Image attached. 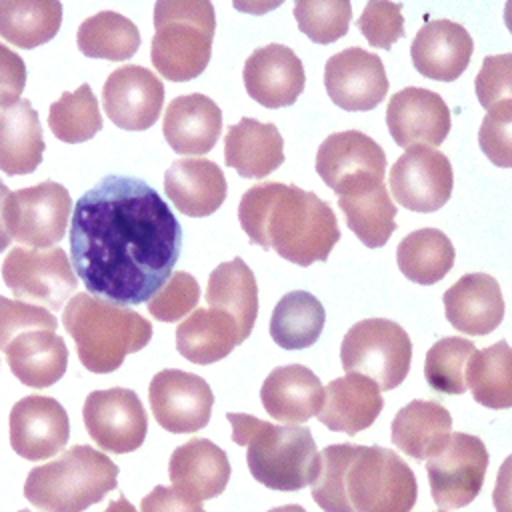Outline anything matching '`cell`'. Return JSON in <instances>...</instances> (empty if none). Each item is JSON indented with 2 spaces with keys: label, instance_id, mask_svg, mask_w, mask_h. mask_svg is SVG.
<instances>
[{
  "label": "cell",
  "instance_id": "e0dca14e",
  "mask_svg": "<svg viewBox=\"0 0 512 512\" xmlns=\"http://www.w3.org/2000/svg\"><path fill=\"white\" fill-rule=\"evenodd\" d=\"M164 104L162 80L142 66H120L104 82L102 108L112 124L122 130L150 128Z\"/></svg>",
  "mask_w": 512,
  "mask_h": 512
},
{
  "label": "cell",
  "instance_id": "d4e9b609",
  "mask_svg": "<svg viewBox=\"0 0 512 512\" xmlns=\"http://www.w3.org/2000/svg\"><path fill=\"white\" fill-rule=\"evenodd\" d=\"M382 408L384 400L376 382L362 374H346L326 386L316 418L332 432L354 436L372 426Z\"/></svg>",
  "mask_w": 512,
  "mask_h": 512
},
{
  "label": "cell",
  "instance_id": "7402d4cb",
  "mask_svg": "<svg viewBox=\"0 0 512 512\" xmlns=\"http://www.w3.org/2000/svg\"><path fill=\"white\" fill-rule=\"evenodd\" d=\"M472 52L474 42L466 28L446 18L426 22L410 46L414 68L436 82L456 80L468 68Z\"/></svg>",
  "mask_w": 512,
  "mask_h": 512
},
{
  "label": "cell",
  "instance_id": "db71d44e",
  "mask_svg": "<svg viewBox=\"0 0 512 512\" xmlns=\"http://www.w3.org/2000/svg\"><path fill=\"white\" fill-rule=\"evenodd\" d=\"M104 512H136V508H134L132 502H128L124 496H120V498L112 500V502L106 506Z\"/></svg>",
  "mask_w": 512,
  "mask_h": 512
},
{
  "label": "cell",
  "instance_id": "6da1fadb",
  "mask_svg": "<svg viewBox=\"0 0 512 512\" xmlns=\"http://www.w3.org/2000/svg\"><path fill=\"white\" fill-rule=\"evenodd\" d=\"M182 228L144 180L110 174L70 216V260L88 294L118 306L148 302L172 276Z\"/></svg>",
  "mask_w": 512,
  "mask_h": 512
},
{
  "label": "cell",
  "instance_id": "ba28073f",
  "mask_svg": "<svg viewBox=\"0 0 512 512\" xmlns=\"http://www.w3.org/2000/svg\"><path fill=\"white\" fill-rule=\"evenodd\" d=\"M346 492L354 512H410L418 484L394 450L360 446L346 474Z\"/></svg>",
  "mask_w": 512,
  "mask_h": 512
},
{
  "label": "cell",
  "instance_id": "44dd1931",
  "mask_svg": "<svg viewBox=\"0 0 512 512\" xmlns=\"http://www.w3.org/2000/svg\"><path fill=\"white\" fill-rule=\"evenodd\" d=\"M446 320L462 334L486 336L504 320L500 284L486 272H470L444 292Z\"/></svg>",
  "mask_w": 512,
  "mask_h": 512
},
{
  "label": "cell",
  "instance_id": "681fc988",
  "mask_svg": "<svg viewBox=\"0 0 512 512\" xmlns=\"http://www.w3.org/2000/svg\"><path fill=\"white\" fill-rule=\"evenodd\" d=\"M26 86V66L24 60L0 44V108H6L20 100V94Z\"/></svg>",
  "mask_w": 512,
  "mask_h": 512
},
{
  "label": "cell",
  "instance_id": "9c48e42d",
  "mask_svg": "<svg viewBox=\"0 0 512 512\" xmlns=\"http://www.w3.org/2000/svg\"><path fill=\"white\" fill-rule=\"evenodd\" d=\"M72 208L70 192L62 184L46 180L10 192L2 206V220L10 238L44 250L64 238Z\"/></svg>",
  "mask_w": 512,
  "mask_h": 512
},
{
  "label": "cell",
  "instance_id": "f1b7e54d",
  "mask_svg": "<svg viewBox=\"0 0 512 512\" xmlns=\"http://www.w3.org/2000/svg\"><path fill=\"white\" fill-rule=\"evenodd\" d=\"M10 372L30 388L56 384L68 366V348L52 330H26L6 346Z\"/></svg>",
  "mask_w": 512,
  "mask_h": 512
},
{
  "label": "cell",
  "instance_id": "74e56055",
  "mask_svg": "<svg viewBox=\"0 0 512 512\" xmlns=\"http://www.w3.org/2000/svg\"><path fill=\"white\" fill-rule=\"evenodd\" d=\"M60 24V2L0 0V36L18 48L32 50L52 40Z\"/></svg>",
  "mask_w": 512,
  "mask_h": 512
},
{
  "label": "cell",
  "instance_id": "816d5d0a",
  "mask_svg": "<svg viewBox=\"0 0 512 512\" xmlns=\"http://www.w3.org/2000/svg\"><path fill=\"white\" fill-rule=\"evenodd\" d=\"M492 504L496 512H512V454L498 468Z\"/></svg>",
  "mask_w": 512,
  "mask_h": 512
},
{
  "label": "cell",
  "instance_id": "8992f818",
  "mask_svg": "<svg viewBox=\"0 0 512 512\" xmlns=\"http://www.w3.org/2000/svg\"><path fill=\"white\" fill-rule=\"evenodd\" d=\"M154 28L150 58L166 80L188 82L204 72L216 30L214 6L208 0H158Z\"/></svg>",
  "mask_w": 512,
  "mask_h": 512
},
{
  "label": "cell",
  "instance_id": "7c38bea8",
  "mask_svg": "<svg viewBox=\"0 0 512 512\" xmlns=\"http://www.w3.org/2000/svg\"><path fill=\"white\" fill-rule=\"evenodd\" d=\"M316 172L338 196L384 182L386 154L368 134L334 132L316 152Z\"/></svg>",
  "mask_w": 512,
  "mask_h": 512
},
{
  "label": "cell",
  "instance_id": "5b68a950",
  "mask_svg": "<svg viewBox=\"0 0 512 512\" xmlns=\"http://www.w3.org/2000/svg\"><path fill=\"white\" fill-rule=\"evenodd\" d=\"M118 466L88 444H76L24 482L26 500L40 512H84L118 486Z\"/></svg>",
  "mask_w": 512,
  "mask_h": 512
},
{
  "label": "cell",
  "instance_id": "bcb514c9",
  "mask_svg": "<svg viewBox=\"0 0 512 512\" xmlns=\"http://www.w3.org/2000/svg\"><path fill=\"white\" fill-rule=\"evenodd\" d=\"M358 30L364 34L370 46L388 50L404 36L402 4L372 0L364 6L358 18Z\"/></svg>",
  "mask_w": 512,
  "mask_h": 512
},
{
  "label": "cell",
  "instance_id": "e575fe53",
  "mask_svg": "<svg viewBox=\"0 0 512 512\" xmlns=\"http://www.w3.org/2000/svg\"><path fill=\"white\" fill-rule=\"evenodd\" d=\"M326 312L306 290L284 294L270 316V336L284 350L310 348L324 330Z\"/></svg>",
  "mask_w": 512,
  "mask_h": 512
},
{
  "label": "cell",
  "instance_id": "11a10c76",
  "mask_svg": "<svg viewBox=\"0 0 512 512\" xmlns=\"http://www.w3.org/2000/svg\"><path fill=\"white\" fill-rule=\"evenodd\" d=\"M504 24H506L508 32L512 34V0H508L504 6Z\"/></svg>",
  "mask_w": 512,
  "mask_h": 512
},
{
  "label": "cell",
  "instance_id": "7dc6e473",
  "mask_svg": "<svg viewBox=\"0 0 512 512\" xmlns=\"http://www.w3.org/2000/svg\"><path fill=\"white\" fill-rule=\"evenodd\" d=\"M58 320L42 306L26 304L0 296V350L26 330H52L56 332Z\"/></svg>",
  "mask_w": 512,
  "mask_h": 512
},
{
  "label": "cell",
  "instance_id": "484cf974",
  "mask_svg": "<svg viewBox=\"0 0 512 512\" xmlns=\"http://www.w3.org/2000/svg\"><path fill=\"white\" fill-rule=\"evenodd\" d=\"M260 400L268 416L284 424H302L318 416L324 400L320 378L302 364L274 368L260 388Z\"/></svg>",
  "mask_w": 512,
  "mask_h": 512
},
{
  "label": "cell",
  "instance_id": "680465c9",
  "mask_svg": "<svg viewBox=\"0 0 512 512\" xmlns=\"http://www.w3.org/2000/svg\"><path fill=\"white\" fill-rule=\"evenodd\" d=\"M442 512H444V510H442Z\"/></svg>",
  "mask_w": 512,
  "mask_h": 512
},
{
  "label": "cell",
  "instance_id": "277c9868",
  "mask_svg": "<svg viewBox=\"0 0 512 512\" xmlns=\"http://www.w3.org/2000/svg\"><path fill=\"white\" fill-rule=\"evenodd\" d=\"M62 320L82 366L96 374L118 370L128 354L142 350L152 338V324L136 310L88 292L72 296Z\"/></svg>",
  "mask_w": 512,
  "mask_h": 512
},
{
  "label": "cell",
  "instance_id": "f6af8a7d",
  "mask_svg": "<svg viewBox=\"0 0 512 512\" xmlns=\"http://www.w3.org/2000/svg\"><path fill=\"white\" fill-rule=\"evenodd\" d=\"M478 144L494 166L512 168V100L488 108L478 130Z\"/></svg>",
  "mask_w": 512,
  "mask_h": 512
},
{
  "label": "cell",
  "instance_id": "d6986e66",
  "mask_svg": "<svg viewBox=\"0 0 512 512\" xmlns=\"http://www.w3.org/2000/svg\"><path fill=\"white\" fill-rule=\"evenodd\" d=\"M242 80L248 96L264 108L292 106L304 90L302 60L284 44L256 48L244 62Z\"/></svg>",
  "mask_w": 512,
  "mask_h": 512
},
{
  "label": "cell",
  "instance_id": "3957f363",
  "mask_svg": "<svg viewBox=\"0 0 512 512\" xmlns=\"http://www.w3.org/2000/svg\"><path fill=\"white\" fill-rule=\"evenodd\" d=\"M232 440L246 446V464L254 480L270 490L294 492L312 484L318 450L312 430L298 424H272L252 414L228 412Z\"/></svg>",
  "mask_w": 512,
  "mask_h": 512
},
{
  "label": "cell",
  "instance_id": "d6a6232c",
  "mask_svg": "<svg viewBox=\"0 0 512 512\" xmlns=\"http://www.w3.org/2000/svg\"><path fill=\"white\" fill-rule=\"evenodd\" d=\"M240 342L236 322L212 308H198L176 328V350L194 364L226 358Z\"/></svg>",
  "mask_w": 512,
  "mask_h": 512
},
{
  "label": "cell",
  "instance_id": "c3c4849f",
  "mask_svg": "<svg viewBox=\"0 0 512 512\" xmlns=\"http://www.w3.org/2000/svg\"><path fill=\"white\" fill-rule=\"evenodd\" d=\"M476 96L478 102L488 110L494 104L512 100V54L486 56L482 68L476 74Z\"/></svg>",
  "mask_w": 512,
  "mask_h": 512
},
{
  "label": "cell",
  "instance_id": "30bf717a",
  "mask_svg": "<svg viewBox=\"0 0 512 512\" xmlns=\"http://www.w3.org/2000/svg\"><path fill=\"white\" fill-rule=\"evenodd\" d=\"M488 450L478 436L452 432L426 460L430 494L440 510L464 508L482 490Z\"/></svg>",
  "mask_w": 512,
  "mask_h": 512
},
{
  "label": "cell",
  "instance_id": "2e32d148",
  "mask_svg": "<svg viewBox=\"0 0 512 512\" xmlns=\"http://www.w3.org/2000/svg\"><path fill=\"white\" fill-rule=\"evenodd\" d=\"M324 88L338 108L346 112H366L384 100L388 78L380 56L350 46L326 60Z\"/></svg>",
  "mask_w": 512,
  "mask_h": 512
},
{
  "label": "cell",
  "instance_id": "cb8c5ba5",
  "mask_svg": "<svg viewBox=\"0 0 512 512\" xmlns=\"http://www.w3.org/2000/svg\"><path fill=\"white\" fill-rule=\"evenodd\" d=\"M164 192L178 212L204 218L226 200L228 184L218 164L204 158L176 160L164 172Z\"/></svg>",
  "mask_w": 512,
  "mask_h": 512
},
{
  "label": "cell",
  "instance_id": "ffe728a7",
  "mask_svg": "<svg viewBox=\"0 0 512 512\" xmlns=\"http://www.w3.org/2000/svg\"><path fill=\"white\" fill-rule=\"evenodd\" d=\"M386 126L400 148L442 144L450 132V108L432 90L408 86L386 108Z\"/></svg>",
  "mask_w": 512,
  "mask_h": 512
},
{
  "label": "cell",
  "instance_id": "4fadbf2b",
  "mask_svg": "<svg viewBox=\"0 0 512 512\" xmlns=\"http://www.w3.org/2000/svg\"><path fill=\"white\" fill-rule=\"evenodd\" d=\"M82 418L88 436L98 448L112 454L134 452L148 432V416L130 388L94 390L86 396Z\"/></svg>",
  "mask_w": 512,
  "mask_h": 512
},
{
  "label": "cell",
  "instance_id": "4316f807",
  "mask_svg": "<svg viewBox=\"0 0 512 512\" xmlns=\"http://www.w3.org/2000/svg\"><path fill=\"white\" fill-rule=\"evenodd\" d=\"M162 132L176 154H206L220 138L222 112L204 94L176 96L164 112Z\"/></svg>",
  "mask_w": 512,
  "mask_h": 512
},
{
  "label": "cell",
  "instance_id": "7a4b0ae2",
  "mask_svg": "<svg viewBox=\"0 0 512 512\" xmlns=\"http://www.w3.org/2000/svg\"><path fill=\"white\" fill-rule=\"evenodd\" d=\"M238 220L252 244L298 266L324 262L340 240L328 202L294 184L252 186L240 198Z\"/></svg>",
  "mask_w": 512,
  "mask_h": 512
},
{
  "label": "cell",
  "instance_id": "9f6ffc18",
  "mask_svg": "<svg viewBox=\"0 0 512 512\" xmlns=\"http://www.w3.org/2000/svg\"><path fill=\"white\" fill-rule=\"evenodd\" d=\"M268 512H306V510L302 506H298V504H286V506H276V508H272Z\"/></svg>",
  "mask_w": 512,
  "mask_h": 512
},
{
  "label": "cell",
  "instance_id": "f35d334b",
  "mask_svg": "<svg viewBox=\"0 0 512 512\" xmlns=\"http://www.w3.org/2000/svg\"><path fill=\"white\" fill-rule=\"evenodd\" d=\"M78 48L88 58H104L122 62L136 54L140 32L126 16L104 10L86 18L76 32Z\"/></svg>",
  "mask_w": 512,
  "mask_h": 512
},
{
  "label": "cell",
  "instance_id": "b9f144b4",
  "mask_svg": "<svg viewBox=\"0 0 512 512\" xmlns=\"http://www.w3.org/2000/svg\"><path fill=\"white\" fill-rule=\"evenodd\" d=\"M476 346L460 336L440 338L430 346L424 360V378L432 390L442 394H464V370Z\"/></svg>",
  "mask_w": 512,
  "mask_h": 512
},
{
  "label": "cell",
  "instance_id": "ab89813d",
  "mask_svg": "<svg viewBox=\"0 0 512 512\" xmlns=\"http://www.w3.org/2000/svg\"><path fill=\"white\" fill-rule=\"evenodd\" d=\"M50 132L66 142L78 144L90 140L102 130V114L88 84H80L74 92H64L56 102L50 104L48 112Z\"/></svg>",
  "mask_w": 512,
  "mask_h": 512
},
{
  "label": "cell",
  "instance_id": "4dcf8cb0",
  "mask_svg": "<svg viewBox=\"0 0 512 512\" xmlns=\"http://www.w3.org/2000/svg\"><path fill=\"white\" fill-rule=\"evenodd\" d=\"M42 126L30 100L0 108V170L8 176L34 172L44 154Z\"/></svg>",
  "mask_w": 512,
  "mask_h": 512
},
{
  "label": "cell",
  "instance_id": "7bdbcfd3",
  "mask_svg": "<svg viewBox=\"0 0 512 512\" xmlns=\"http://www.w3.org/2000/svg\"><path fill=\"white\" fill-rule=\"evenodd\" d=\"M294 18L300 32L316 44H332L346 36L352 6L348 0H298Z\"/></svg>",
  "mask_w": 512,
  "mask_h": 512
},
{
  "label": "cell",
  "instance_id": "f5cc1de1",
  "mask_svg": "<svg viewBox=\"0 0 512 512\" xmlns=\"http://www.w3.org/2000/svg\"><path fill=\"white\" fill-rule=\"evenodd\" d=\"M10 194V190H8V186L4 184V182H0V252L2 250H6L8 246H10V242H12V238L8 236V232H6V226H4V220H2V206H4V200H6V196Z\"/></svg>",
  "mask_w": 512,
  "mask_h": 512
},
{
  "label": "cell",
  "instance_id": "836d02e7",
  "mask_svg": "<svg viewBox=\"0 0 512 512\" xmlns=\"http://www.w3.org/2000/svg\"><path fill=\"white\" fill-rule=\"evenodd\" d=\"M346 226L366 248H382L396 230V212L384 182L338 196Z\"/></svg>",
  "mask_w": 512,
  "mask_h": 512
},
{
  "label": "cell",
  "instance_id": "60d3db41",
  "mask_svg": "<svg viewBox=\"0 0 512 512\" xmlns=\"http://www.w3.org/2000/svg\"><path fill=\"white\" fill-rule=\"evenodd\" d=\"M360 444H330L318 454V472L312 486V498L324 512H354L346 474Z\"/></svg>",
  "mask_w": 512,
  "mask_h": 512
},
{
  "label": "cell",
  "instance_id": "f907efd6",
  "mask_svg": "<svg viewBox=\"0 0 512 512\" xmlns=\"http://www.w3.org/2000/svg\"><path fill=\"white\" fill-rule=\"evenodd\" d=\"M140 512H206L200 502L190 500L172 486L152 488L140 504Z\"/></svg>",
  "mask_w": 512,
  "mask_h": 512
},
{
  "label": "cell",
  "instance_id": "f546056e",
  "mask_svg": "<svg viewBox=\"0 0 512 512\" xmlns=\"http://www.w3.org/2000/svg\"><path fill=\"white\" fill-rule=\"evenodd\" d=\"M206 304L212 310L228 314L238 328L240 342H244L258 316V286L252 270L242 258L218 264L206 286Z\"/></svg>",
  "mask_w": 512,
  "mask_h": 512
},
{
  "label": "cell",
  "instance_id": "8fae6325",
  "mask_svg": "<svg viewBox=\"0 0 512 512\" xmlns=\"http://www.w3.org/2000/svg\"><path fill=\"white\" fill-rule=\"evenodd\" d=\"M2 278L20 302H36L52 312L62 310L64 302L78 288L68 254L58 246L10 250L2 264Z\"/></svg>",
  "mask_w": 512,
  "mask_h": 512
},
{
  "label": "cell",
  "instance_id": "6f0895ef",
  "mask_svg": "<svg viewBox=\"0 0 512 512\" xmlns=\"http://www.w3.org/2000/svg\"><path fill=\"white\" fill-rule=\"evenodd\" d=\"M18 512H30V510H18Z\"/></svg>",
  "mask_w": 512,
  "mask_h": 512
},
{
  "label": "cell",
  "instance_id": "ee69618b",
  "mask_svg": "<svg viewBox=\"0 0 512 512\" xmlns=\"http://www.w3.org/2000/svg\"><path fill=\"white\" fill-rule=\"evenodd\" d=\"M200 286L188 272H172L168 282L148 300V312L160 322H176L196 308Z\"/></svg>",
  "mask_w": 512,
  "mask_h": 512
},
{
  "label": "cell",
  "instance_id": "603a6c76",
  "mask_svg": "<svg viewBox=\"0 0 512 512\" xmlns=\"http://www.w3.org/2000/svg\"><path fill=\"white\" fill-rule=\"evenodd\" d=\"M172 488L194 502L216 498L230 480L226 452L208 438H192L178 446L168 462Z\"/></svg>",
  "mask_w": 512,
  "mask_h": 512
},
{
  "label": "cell",
  "instance_id": "5bb4252c",
  "mask_svg": "<svg viewBox=\"0 0 512 512\" xmlns=\"http://www.w3.org/2000/svg\"><path fill=\"white\" fill-rule=\"evenodd\" d=\"M390 190L396 202L412 212H436L452 196V164L440 150L416 144L392 164Z\"/></svg>",
  "mask_w": 512,
  "mask_h": 512
},
{
  "label": "cell",
  "instance_id": "ac0fdd59",
  "mask_svg": "<svg viewBox=\"0 0 512 512\" xmlns=\"http://www.w3.org/2000/svg\"><path fill=\"white\" fill-rule=\"evenodd\" d=\"M70 438L64 406L50 396H24L10 410L12 450L32 462L56 456Z\"/></svg>",
  "mask_w": 512,
  "mask_h": 512
},
{
  "label": "cell",
  "instance_id": "8d00e7d4",
  "mask_svg": "<svg viewBox=\"0 0 512 512\" xmlns=\"http://www.w3.org/2000/svg\"><path fill=\"white\" fill-rule=\"evenodd\" d=\"M466 388L492 410L512 408V346L504 340L476 350L466 362Z\"/></svg>",
  "mask_w": 512,
  "mask_h": 512
},
{
  "label": "cell",
  "instance_id": "9a60e30c",
  "mask_svg": "<svg viewBox=\"0 0 512 512\" xmlns=\"http://www.w3.org/2000/svg\"><path fill=\"white\" fill-rule=\"evenodd\" d=\"M156 422L172 434H192L210 422L214 394L204 378L184 370H160L148 386Z\"/></svg>",
  "mask_w": 512,
  "mask_h": 512
},
{
  "label": "cell",
  "instance_id": "52a82bcc",
  "mask_svg": "<svg viewBox=\"0 0 512 512\" xmlns=\"http://www.w3.org/2000/svg\"><path fill=\"white\" fill-rule=\"evenodd\" d=\"M340 362L348 374H362L380 392L404 382L412 362L408 332L386 318H366L348 328L340 344Z\"/></svg>",
  "mask_w": 512,
  "mask_h": 512
},
{
  "label": "cell",
  "instance_id": "d590c367",
  "mask_svg": "<svg viewBox=\"0 0 512 512\" xmlns=\"http://www.w3.org/2000/svg\"><path fill=\"white\" fill-rule=\"evenodd\" d=\"M454 246L438 228H420L404 236L396 248L400 272L416 284L430 286L440 282L454 266Z\"/></svg>",
  "mask_w": 512,
  "mask_h": 512
},
{
  "label": "cell",
  "instance_id": "1f68e13d",
  "mask_svg": "<svg viewBox=\"0 0 512 512\" xmlns=\"http://www.w3.org/2000/svg\"><path fill=\"white\" fill-rule=\"evenodd\" d=\"M450 412L432 400H412L402 406L390 426L396 448L416 460H428L452 434Z\"/></svg>",
  "mask_w": 512,
  "mask_h": 512
},
{
  "label": "cell",
  "instance_id": "83f0119b",
  "mask_svg": "<svg viewBox=\"0 0 512 512\" xmlns=\"http://www.w3.org/2000/svg\"><path fill=\"white\" fill-rule=\"evenodd\" d=\"M224 162L242 178H264L284 162V140L272 122L242 118L224 136Z\"/></svg>",
  "mask_w": 512,
  "mask_h": 512
}]
</instances>
